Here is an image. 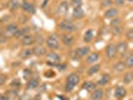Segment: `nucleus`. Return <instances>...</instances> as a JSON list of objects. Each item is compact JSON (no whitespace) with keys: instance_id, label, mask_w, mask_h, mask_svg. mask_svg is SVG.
<instances>
[{"instance_id":"obj_31","label":"nucleus","mask_w":133,"mask_h":100,"mask_svg":"<svg viewBox=\"0 0 133 100\" xmlns=\"http://www.w3.org/2000/svg\"><path fill=\"white\" fill-rule=\"evenodd\" d=\"M70 4L73 8H77V7L82 6V0H71Z\"/></svg>"},{"instance_id":"obj_9","label":"nucleus","mask_w":133,"mask_h":100,"mask_svg":"<svg viewBox=\"0 0 133 100\" xmlns=\"http://www.w3.org/2000/svg\"><path fill=\"white\" fill-rule=\"evenodd\" d=\"M105 53H106V57L108 59H113L116 55V46L113 43H110L106 46L105 49Z\"/></svg>"},{"instance_id":"obj_3","label":"nucleus","mask_w":133,"mask_h":100,"mask_svg":"<svg viewBox=\"0 0 133 100\" xmlns=\"http://www.w3.org/2000/svg\"><path fill=\"white\" fill-rule=\"evenodd\" d=\"M58 27H59L60 30H62L64 32H67V33H71V32H73V31L76 30L75 24L72 23L71 21H69V20H62L59 23Z\"/></svg>"},{"instance_id":"obj_4","label":"nucleus","mask_w":133,"mask_h":100,"mask_svg":"<svg viewBox=\"0 0 133 100\" xmlns=\"http://www.w3.org/2000/svg\"><path fill=\"white\" fill-rule=\"evenodd\" d=\"M18 30V25L16 23H10V24H7L5 28H4V32H3V36L5 38H10V37H13L16 31Z\"/></svg>"},{"instance_id":"obj_40","label":"nucleus","mask_w":133,"mask_h":100,"mask_svg":"<svg viewBox=\"0 0 133 100\" xmlns=\"http://www.w3.org/2000/svg\"><path fill=\"white\" fill-rule=\"evenodd\" d=\"M48 1H49V0H44V1H43V3H42V8H44V7L46 6L47 5V3H48Z\"/></svg>"},{"instance_id":"obj_19","label":"nucleus","mask_w":133,"mask_h":100,"mask_svg":"<svg viewBox=\"0 0 133 100\" xmlns=\"http://www.w3.org/2000/svg\"><path fill=\"white\" fill-rule=\"evenodd\" d=\"M94 38V30L93 29H88L86 30V32L84 34V36H83V41L85 42V43H90L92 39Z\"/></svg>"},{"instance_id":"obj_39","label":"nucleus","mask_w":133,"mask_h":100,"mask_svg":"<svg viewBox=\"0 0 133 100\" xmlns=\"http://www.w3.org/2000/svg\"><path fill=\"white\" fill-rule=\"evenodd\" d=\"M0 100H9V97L4 94H0Z\"/></svg>"},{"instance_id":"obj_33","label":"nucleus","mask_w":133,"mask_h":100,"mask_svg":"<svg viewBox=\"0 0 133 100\" xmlns=\"http://www.w3.org/2000/svg\"><path fill=\"white\" fill-rule=\"evenodd\" d=\"M125 36H126V38L129 41H131L133 39V29L132 28H130V29H128L127 30V32L125 33Z\"/></svg>"},{"instance_id":"obj_5","label":"nucleus","mask_w":133,"mask_h":100,"mask_svg":"<svg viewBox=\"0 0 133 100\" xmlns=\"http://www.w3.org/2000/svg\"><path fill=\"white\" fill-rule=\"evenodd\" d=\"M61 61V57H60L59 54L55 53V52H49L46 55V62L48 64H51V65H56L60 63Z\"/></svg>"},{"instance_id":"obj_16","label":"nucleus","mask_w":133,"mask_h":100,"mask_svg":"<svg viewBox=\"0 0 133 100\" xmlns=\"http://www.w3.org/2000/svg\"><path fill=\"white\" fill-rule=\"evenodd\" d=\"M29 31H30V28L29 27H22L21 29H18L17 31H16V33H15V37L17 38V39H21L23 36H25L27 34H29Z\"/></svg>"},{"instance_id":"obj_34","label":"nucleus","mask_w":133,"mask_h":100,"mask_svg":"<svg viewBox=\"0 0 133 100\" xmlns=\"http://www.w3.org/2000/svg\"><path fill=\"white\" fill-rule=\"evenodd\" d=\"M112 2L117 6H123L125 4V0H113Z\"/></svg>"},{"instance_id":"obj_17","label":"nucleus","mask_w":133,"mask_h":100,"mask_svg":"<svg viewBox=\"0 0 133 100\" xmlns=\"http://www.w3.org/2000/svg\"><path fill=\"white\" fill-rule=\"evenodd\" d=\"M99 60V54L97 52H92L89 53L86 57V62L89 64H94L95 62H97Z\"/></svg>"},{"instance_id":"obj_32","label":"nucleus","mask_w":133,"mask_h":100,"mask_svg":"<svg viewBox=\"0 0 133 100\" xmlns=\"http://www.w3.org/2000/svg\"><path fill=\"white\" fill-rule=\"evenodd\" d=\"M110 25H111V27L121 25V19L120 18H112L111 22H110Z\"/></svg>"},{"instance_id":"obj_7","label":"nucleus","mask_w":133,"mask_h":100,"mask_svg":"<svg viewBox=\"0 0 133 100\" xmlns=\"http://www.w3.org/2000/svg\"><path fill=\"white\" fill-rule=\"evenodd\" d=\"M61 42H62L63 45H65L67 47H70L75 43V39H74L73 35H71V34H63L61 36Z\"/></svg>"},{"instance_id":"obj_12","label":"nucleus","mask_w":133,"mask_h":100,"mask_svg":"<svg viewBox=\"0 0 133 100\" xmlns=\"http://www.w3.org/2000/svg\"><path fill=\"white\" fill-rule=\"evenodd\" d=\"M34 42H35V38L31 34H27L25 36H23L21 39V44L23 46H31Z\"/></svg>"},{"instance_id":"obj_2","label":"nucleus","mask_w":133,"mask_h":100,"mask_svg":"<svg viewBox=\"0 0 133 100\" xmlns=\"http://www.w3.org/2000/svg\"><path fill=\"white\" fill-rule=\"evenodd\" d=\"M46 45L49 49L51 50H55V49H58L60 46V41L59 38L57 36L56 33L50 34L46 39Z\"/></svg>"},{"instance_id":"obj_26","label":"nucleus","mask_w":133,"mask_h":100,"mask_svg":"<svg viewBox=\"0 0 133 100\" xmlns=\"http://www.w3.org/2000/svg\"><path fill=\"white\" fill-rule=\"evenodd\" d=\"M38 85H39V80L36 78H32L27 82L26 88L27 89H35L38 87Z\"/></svg>"},{"instance_id":"obj_1","label":"nucleus","mask_w":133,"mask_h":100,"mask_svg":"<svg viewBox=\"0 0 133 100\" xmlns=\"http://www.w3.org/2000/svg\"><path fill=\"white\" fill-rule=\"evenodd\" d=\"M80 81V77L78 74L76 73H71L70 75H68L66 78V84H65V91L66 92H70L73 90V88Z\"/></svg>"},{"instance_id":"obj_28","label":"nucleus","mask_w":133,"mask_h":100,"mask_svg":"<svg viewBox=\"0 0 133 100\" xmlns=\"http://www.w3.org/2000/svg\"><path fill=\"white\" fill-rule=\"evenodd\" d=\"M112 34L114 36H118L120 34L123 32V27L122 25H117V26H113L112 27Z\"/></svg>"},{"instance_id":"obj_25","label":"nucleus","mask_w":133,"mask_h":100,"mask_svg":"<svg viewBox=\"0 0 133 100\" xmlns=\"http://www.w3.org/2000/svg\"><path fill=\"white\" fill-rule=\"evenodd\" d=\"M7 6H8L10 11H16V10L19 8L20 4H19V2H18V0H9Z\"/></svg>"},{"instance_id":"obj_29","label":"nucleus","mask_w":133,"mask_h":100,"mask_svg":"<svg viewBox=\"0 0 133 100\" xmlns=\"http://www.w3.org/2000/svg\"><path fill=\"white\" fill-rule=\"evenodd\" d=\"M125 66L127 68H129V69H131L133 67V55L131 53L129 54L128 56L126 57V59H125Z\"/></svg>"},{"instance_id":"obj_18","label":"nucleus","mask_w":133,"mask_h":100,"mask_svg":"<svg viewBox=\"0 0 133 100\" xmlns=\"http://www.w3.org/2000/svg\"><path fill=\"white\" fill-rule=\"evenodd\" d=\"M110 79H111L110 75H109L108 73H104L101 77H100V79L98 80L97 85H99V86H105V85H107V84L109 83Z\"/></svg>"},{"instance_id":"obj_13","label":"nucleus","mask_w":133,"mask_h":100,"mask_svg":"<svg viewBox=\"0 0 133 100\" xmlns=\"http://www.w3.org/2000/svg\"><path fill=\"white\" fill-rule=\"evenodd\" d=\"M68 11V2L67 1H62L57 7V14L59 16H64Z\"/></svg>"},{"instance_id":"obj_20","label":"nucleus","mask_w":133,"mask_h":100,"mask_svg":"<svg viewBox=\"0 0 133 100\" xmlns=\"http://www.w3.org/2000/svg\"><path fill=\"white\" fill-rule=\"evenodd\" d=\"M72 16L75 19H81L84 16V11L81 7H77V8H73L72 11Z\"/></svg>"},{"instance_id":"obj_27","label":"nucleus","mask_w":133,"mask_h":100,"mask_svg":"<svg viewBox=\"0 0 133 100\" xmlns=\"http://www.w3.org/2000/svg\"><path fill=\"white\" fill-rule=\"evenodd\" d=\"M125 68H126V66H125V63L123 61H118L117 63H115L113 65V69L117 72H123L125 70Z\"/></svg>"},{"instance_id":"obj_15","label":"nucleus","mask_w":133,"mask_h":100,"mask_svg":"<svg viewBox=\"0 0 133 100\" xmlns=\"http://www.w3.org/2000/svg\"><path fill=\"white\" fill-rule=\"evenodd\" d=\"M127 91L126 89L124 88L123 86H117L115 88V91H114V96H115V98H122V97H124L125 95H126Z\"/></svg>"},{"instance_id":"obj_8","label":"nucleus","mask_w":133,"mask_h":100,"mask_svg":"<svg viewBox=\"0 0 133 100\" xmlns=\"http://www.w3.org/2000/svg\"><path fill=\"white\" fill-rule=\"evenodd\" d=\"M90 53V47L89 46H82L79 47L75 50V58L77 59H80L81 57H84V56H87L88 54Z\"/></svg>"},{"instance_id":"obj_43","label":"nucleus","mask_w":133,"mask_h":100,"mask_svg":"<svg viewBox=\"0 0 133 100\" xmlns=\"http://www.w3.org/2000/svg\"><path fill=\"white\" fill-rule=\"evenodd\" d=\"M24 1H25V0H24Z\"/></svg>"},{"instance_id":"obj_41","label":"nucleus","mask_w":133,"mask_h":100,"mask_svg":"<svg viewBox=\"0 0 133 100\" xmlns=\"http://www.w3.org/2000/svg\"><path fill=\"white\" fill-rule=\"evenodd\" d=\"M3 32H4V28L0 27V37H2V36H3Z\"/></svg>"},{"instance_id":"obj_6","label":"nucleus","mask_w":133,"mask_h":100,"mask_svg":"<svg viewBox=\"0 0 133 100\" xmlns=\"http://www.w3.org/2000/svg\"><path fill=\"white\" fill-rule=\"evenodd\" d=\"M21 8L23 9L24 12H26L28 14H34L36 11L34 4L30 1H23L21 3Z\"/></svg>"},{"instance_id":"obj_14","label":"nucleus","mask_w":133,"mask_h":100,"mask_svg":"<svg viewBox=\"0 0 133 100\" xmlns=\"http://www.w3.org/2000/svg\"><path fill=\"white\" fill-rule=\"evenodd\" d=\"M104 96V90L102 88L94 89L91 94V99L92 100H101Z\"/></svg>"},{"instance_id":"obj_10","label":"nucleus","mask_w":133,"mask_h":100,"mask_svg":"<svg viewBox=\"0 0 133 100\" xmlns=\"http://www.w3.org/2000/svg\"><path fill=\"white\" fill-rule=\"evenodd\" d=\"M115 46H116V53L120 54L121 56L125 55V53L127 52V49H128V44H127L126 41H120Z\"/></svg>"},{"instance_id":"obj_35","label":"nucleus","mask_w":133,"mask_h":100,"mask_svg":"<svg viewBox=\"0 0 133 100\" xmlns=\"http://www.w3.org/2000/svg\"><path fill=\"white\" fill-rule=\"evenodd\" d=\"M112 3H113V2H112V0H104V1H103V3L101 4V6L102 7H108V8H109V6H110Z\"/></svg>"},{"instance_id":"obj_38","label":"nucleus","mask_w":133,"mask_h":100,"mask_svg":"<svg viewBox=\"0 0 133 100\" xmlns=\"http://www.w3.org/2000/svg\"><path fill=\"white\" fill-rule=\"evenodd\" d=\"M21 85V83L19 82V80H14L12 81V83H11V86H16V87H19Z\"/></svg>"},{"instance_id":"obj_24","label":"nucleus","mask_w":133,"mask_h":100,"mask_svg":"<svg viewBox=\"0 0 133 100\" xmlns=\"http://www.w3.org/2000/svg\"><path fill=\"white\" fill-rule=\"evenodd\" d=\"M101 68V65L100 64H93L92 66L89 67V69L87 70V75L88 76H92L94 74H96Z\"/></svg>"},{"instance_id":"obj_30","label":"nucleus","mask_w":133,"mask_h":100,"mask_svg":"<svg viewBox=\"0 0 133 100\" xmlns=\"http://www.w3.org/2000/svg\"><path fill=\"white\" fill-rule=\"evenodd\" d=\"M132 79H133L132 73L131 72H127L124 75V77H123V83L124 84H130L132 82Z\"/></svg>"},{"instance_id":"obj_23","label":"nucleus","mask_w":133,"mask_h":100,"mask_svg":"<svg viewBox=\"0 0 133 100\" xmlns=\"http://www.w3.org/2000/svg\"><path fill=\"white\" fill-rule=\"evenodd\" d=\"M33 55V49L32 48H25L22 50V52L20 53V58L22 59H27L30 56Z\"/></svg>"},{"instance_id":"obj_42","label":"nucleus","mask_w":133,"mask_h":100,"mask_svg":"<svg viewBox=\"0 0 133 100\" xmlns=\"http://www.w3.org/2000/svg\"><path fill=\"white\" fill-rule=\"evenodd\" d=\"M125 1H127V2H130V3H131L133 0H125Z\"/></svg>"},{"instance_id":"obj_37","label":"nucleus","mask_w":133,"mask_h":100,"mask_svg":"<svg viewBox=\"0 0 133 100\" xmlns=\"http://www.w3.org/2000/svg\"><path fill=\"white\" fill-rule=\"evenodd\" d=\"M19 100H30V95H28L26 93L23 94L19 97Z\"/></svg>"},{"instance_id":"obj_11","label":"nucleus","mask_w":133,"mask_h":100,"mask_svg":"<svg viewBox=\"0 0 133 100\" xmlns=\"http://www.w3.org/2000/svg\"><path fill=\"white\" fill-rule=\"evenodd\" d=\"M118 13H119V11H118L117 8H115V7H109V8H107L106 11L104 12V16H105V18L112 19L114 17H116L118 15Z\"/></svg>"},{"instance_id":"obj_21","label":"nucleus","mask_w":133,"mask_h":100,"mask_svg":"<svg viewBox=\"0 0 133 100\" xmlns=\"http://www.w3.org/2000/svg\"><path fill=\"white\" fill-rule=\"evenodd\" d=\"M82 88L87 90L88 92H91V91H93L94 89H96V84L93 83L92 81H85L82 84Z\"/></svg>"},{"instance_id":"obj_22","label":"nucleus","mask_w":133,"mask_h":100,"mask_svg":"<svg viewBox=\"0 0 133 100\" xmlns=\"http://www.w3.org/2000/svg\"><path fill=\"white\" fill-rule=\"evenodd\" d=\"M32 49H33V54H36L37 56H43L46 54V49L42 45H37Z\"/></svg>"},{"instance_id":"obj_36","label":"nucleus","mask_w":133,"mask_h":100,"mask_svg":"<svg viewBox=\"0 0 133 100\" xmlns=\"http://www.w3.org/2000/svg\"><path fill=\"white\" fill-rule=\"evenodd\" d=\"M7 80V76L5 74H0V85H3Z\"/></svg>"}]
</instances>
